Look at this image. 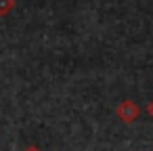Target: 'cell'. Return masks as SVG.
Listing matches in <instances>:
<instances>
[{"mask_svg":"<svg viewBox=\"0 0 153 151\" xmlns=\"http://www.w3.org/2000/svg\"><path fill=\"white\" fill-rule=\"evenodd\" d=\"M115 113H117V118H120L124 124H132V122H134V120L140 115V107H138L134 101H130V99H124V101L117 105Z\"/></svg>","mask_w":153,"mask_h":151,"instance_id":"cell-1","label":"cell"},{"mask_svg":"<svg viewBox=\"0 0 153 151\" xmlns=\"http://www.w3.org/2000/svg\"><path fill=\"white\" fill-rule=\"evenodd\" d=\"M15 7V0H0V17H4L13 11Z\"/></svg>","mask_w":153,"mask_h":151,"instance_id":"cell-2","label":"cell"},{"mask_svg":"<svg viewBox=\"0 0 153 151\" xmlns=\"http://www.w3.org/2000/svg\"><path fill=\"white\" fill-rule=\"evenodd\" d=\"M23 151H42V149H40V147H36V145H30V147H25Z\"/></svg>","mask_w":153,"mask_h":151,"instance_id":"cell-3","label":"cell"},{"mask_svg":"<svg viewBox=\"0 0 153 151\" xmlns=\"http://www.w3.org/2000/svg\"><path fill=\"white\" fill-rule=\"evenodd\" d=\"M147 113H149V115H151V118H153V101H151V103H149V105H147Z\"/></svg>","mask_w":153,"mask_h":151,"instance_id":"cell-4","label":"cell"}]
</instances>
